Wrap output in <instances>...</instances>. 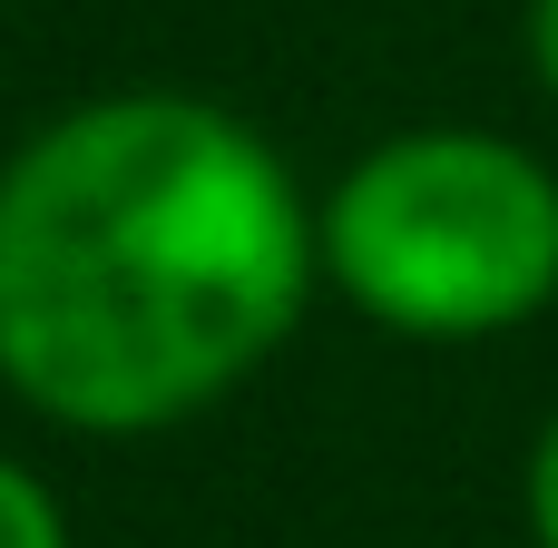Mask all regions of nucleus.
Returning a JSON list of instances; mask_svg holds the SVG:
<instances>
[{
	"label": "nucleus",
	"instance_id": "1",
	"mask_svg": "<svg viewBox=\"0 0 558 548\" xmlns=\"http://www.w3.org/2000/svg\"><path fill=\"white\" fill-rule=\"evenodd\" d=\"M324 275L294 167L216 98L118 88L0 167V382L69 431L226 402Z\"/></svg>",
	"mask_w": 558,
	"mask_h": 548
},
{
	"label": "nucleus",
	"instance_id": "2",
	"mask_svg": "<svg viewBox=\"0 0 558 548\" xmlns=\"http://www.w3.org/2000/svg\"><path fill=\"white\" fill-rule=\"evenodd\" d=\"M324 275L392 333L481 343L558 294V176L490 127H412L363 147L324 216Z\"/></svg>",
	"mask_w": 558,
	"mask_h": 548
},
{
	"label": "nucleus",
	"instance_id": "3",
	"mask_svg": "<svg viewBox=\"0 0 558 548\" xmlns=\"http://www.w3.org/2000/svg\"><path fill=\"white\" fill-rule=\"evenodd\" d=\"M0 548H69V520H59V500L20 471V461H0Z\"/></svg>",
	"mask_w": 558,
	"mask_h": 548
},
{
	"label": "nucleus",
	"instance_id": "4",
	"mask_svg": "<svg viewBox=\"0 0 558 548\" xmlns=\"http://www.w3.org/2000/svg\"><path fill=\"white\" fill-rule=\"evenodd\" d=\"M530 539L558 548V422L539 431V451H530Z\"/></svg>",
	"mask_w": 558,
	"mask_h": 548
},
{
	"label": "nucleus",
	"instance_id": "5",
	"mask_svg": "<svg viewBox=\"0 0 558 548\" xmlns=\"http://www.w3.org/2000/svg\"><path fill=\"white\" fill-rule=\"evenodd\" d=\"M530 69H539V88L558 98V0H530Z\"/></svg>",
	"mask_w": 558,
	"mask_h": 548
}]
</instances>
